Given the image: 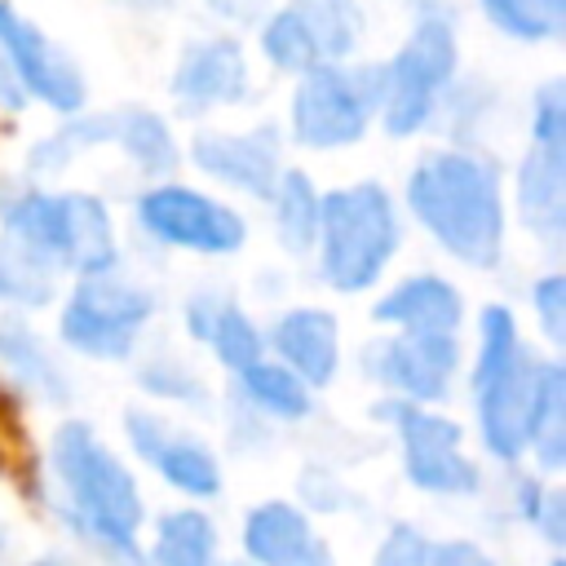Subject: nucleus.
Returning <instances> with one entry per match:
<instances>
[{
	"label": "nucleus",
	"mask_w": 566,
	"mask_h": 566,
	"mask_svg": "<svg viewBox=\"0 0 566 566\" xmlns=\"http://www.w3.org/2000/svg\"><path fill=\"white\" fill-rule=\"evenodd\" d=\"M0 363L27 385V389H35L40 398H53V402H62L71 389H66V376L57 371V363L44 354V345L27 332V327H18V323H0Z\"/></svg>",
	"instance_id": "bb28decb"
},
{
	"label": "nucleus",
	"mask_w": 566,
	"mask_h": 566,
	"mask_svg": "<svg viewBox=\"0 0 566 566\" xmlns=\"http://www.w3.org/2000/svg\"><path fill=\"white\" fill-rule=\"evenodd\" d=\"M526 451L539 460L544 473H557L566 460V371L557 363H544L535 407L526 420Z\"/></svg>",
	"instance_id": "412c9836"
},
{
	"label": "nucleus",
	"mask_w": 566,
	"mask_h": 566,
	"mask_svg": "<svg viewBox=\"0 0 566 566\" xmlns=\"http://www.w3.org/2000/svg\"><path fill=\"white\" fill-rule=\"evenodd\" d=\"M270 345L279 354V363L301 380V385H332L336 367H340V336H336V318L327 310H287L274 332Z\"/></svg>",
	"instance_id": "a211bd4d"
},
{
	"label": "nucleus",
	"mask_w": 566,
	"mask_h": 566,
	"mask_svg": "<svg viewBox=\"0 0 566 566\" xmlns=\"http://www.w3.org/2000/svg\"><path fill=\"white\" fill-rule=\"evenodd\" d=\"M111 142L150 177H164L177 164V142L155 111H137V106L115 111L111 115Z\"/></svg>",
	"instance_id": "b1692460"
},
{
	"label": "nucleus",
	"mask_w": 566,
	"mask_h": 566,
	"mask_svg": "<svg viewBox=\"0 0 566 566\" xmlns=\"http://www.w3.org/2000/svg\"><path fill=\"white\" fill-rule=\"evenodd\" d=\"M544 363L535 349L522 345L517 318L509 305L482 310V340H478V367H473V407L482 442L495 460L526 455V420L535 407Z\"/></svg>",
	"instance_id": "7ed1b4c3"
},
{
	"label": "nucleus",
	"mask_w": 566,
	"mask_h": 566,
	"mask_svg": "<svg viewBox=\"0 0 566 566\" xmlns=\"http://www.w3.org/2000/svg\"><path fill=\"white\" fill-rule=\"evenodd\" d=\"M0 53H4V62L18 75L27 97H40L44 106H53L62 115H75L84 106V75H80V66L40 27H31L4 0H0Z\"/></svg>",
	"instance_id": "ddd939ff"
},
{
	"label": "nucleus",
	"mask_w": 566,
	"mask_h": 566,
	"mask_svg": "<svg viewBox=\"0 0 566 566\" xmlns=\"http://www.w3.org/2000/svg\"><path fill=\"white\" fill-rule=\"evenodd\" d=\"M212 566H243V562H212Z\"/></svg>",
	"instance_id": "58836bf2"
},
{
	"label": "nucleus",
	"mask_w": 566,
	"mask_h": 566,
	"mask_svg": "<svg viewBox=\"0 0 566 566\" xmlns=\"http://www.w3.org/2000/svg\"><path fill=\"white\" fill-rule=\"evenodd\" d=\"M31 566H71V562H57V557H40V562H31Z\"/></svg>",
	"instance_id": "4c0bfd02"
},
{
	"label": "nucleus",
	"mask_w": 566,
	"mask_h": 566,
	"mask_svg": "<svg viewBox=\"0 0 566 566\" xmlns=\"http://www.w3.org/2000/svg\"><path fill=\"white\" fill-rule=\"evenodd\" d=\"M517 212L539 239H557L566 226V93L544 84L531 106V150L517 168Z\"/></svg>",
	"instance_id": "1a4fd4ad"
},
{
	"label": "nucleus",
	"mask_w": 566,
	"mask_h": 566,
	"mask_svg": "<svg viewBox=\"0 0 566 566\" xmlns=\"http://www.w3.org/2000/svg\"><path fill=\"white\" fill-rule=\"evenodd\" d=\"M186 323H190V332H195L199 340H208L212 354H217L226 367H234V371L261 363V354H265V336H261L256 323H252L239 305H230V301L195 296L190 310H186Z\"/></svg>",
	"instance_id": "aec40b11"
},
{
	"label": "nucleus",
	"mask_w": 566,
	"mask_h": 566,
	"mask_svg": "<svg viewBox=\"0 0 566 566\" xmlns=\"http://www.w3.org/2000/svg\"><path fill=\"white\" fill-rule=\"evenodd\" d=\"M150 292H142L137 283L119 279L115 270L106 274H84L75 283V292L62 305V340L88 358H128L146 318H150Z\"/></svg>",
	"instance_id": "6e6552de"
},
{
	"label": "nucleus",
	"mask_w": 566,
	"mask_h": 566,
	"mask_svg": "<svg viewBox=\"0 0 566 566\" xmlns=\"http://www.w3.org/2000/svg\"><path fill=\"white\" fill-rule=\"evenodd\" d=\"M517 500H522V517L553 548H562L566 544V495H562V486H553V482H522Z\"/></svg>",
	"instance_id": "7c9ffc66"
},
{
	"label": "nucleus",
	"mask_w": 566,
	"mask_h": 566,
	"mask_svg": "<svg viewBox=\"0 0 566 566\" xmlns=\"http://www.w3.org/2000/svg\"><path fill=\"white\" fill-rule=\"evenodd\" d=\"M119 4H133V9H159L164 0H119Z\"/></svg>",
	"instance_id": "e433bc0d"
},
{
	"label": "nucleus",
	"mask_w": 566,
	"mask_h": 566,
	"mask_svg": "<svg viewBox=\"0 0 566 566\" xmlns=\"http://www.w3.org/2000/svg\"><path fill=\"white\" fill-rule=\"evenodd\" d=\"M137 221L150 239L186 248V252H208V256H226L234 248H243L248 226L234 208H226L221 199H208L190 186H155L137 199Z\"/></svg>",
	"instance_id": "9d476101"
},
{
	"label": "nucleus",
	"mask_w": 566,
	"mask_h": 566,
	"mask_svg": "<svg viewBox=\"0 0 566 566\" xmlns=\"http://www.w3.org/2000/svg\"><path fill=\"white\" fill-rule=\"evenodd\" d=\"M199 172L217 177L221 186H234V190H248L256 199H270L274 186H279V133L270 124L252 128V133H199L195 146H190Z\"/></svg>",
	"instance_id": "2eb2a0df"
},
{
	"label": "nucleus",
	"mask_w": 566,
	"mask_h": 566,
	"mask_svg": "<svg viewBox=\"0 0 566 566\" xmlns=\"http://www.w3.org/2000/svg\"><path fill=\"white\" fill-rule=\"evenodd\" d=\"M159 371H164V363H159ZM155 371V363H150V371L142 367L137 371V380L150 389V394H164V398H181V402H195V398H203V389H199V380L195 376H186V367H177V376H159Z\"/></svg>",
	"instance_id": "72a5a7b5"
},
{
	"label": "nucleus",
	"mask_w": 566,
	"mask_h": 566,
	"mask_svg": "<svg viewBox=\"0 0 566 566\" xmlns=\"http://www.w3.org/2000/svg\"><path fill=\"white\" fill-rule=\"evenodd\" d=\"M0 553H4V526H0Z\"/></svg>",
	"instance_id": "ea45409f"
},
{
	"label": "nucleus",
	"mask_w": 566,
	"mask_h": 566,
	"mask_svg": "<svg viewBox=\"0 0 566 566\" xmlns=\"http://www.w3.org/2000/svg\"><path fill=\"white\" fill-rule=\"evenodd\" d=\"M296 22L305 27V40L323 62H345L363 35V18L349 0H292Z\"/></svg>",
	"instance_id": "4be33fe9"
},
{
	"label": "nucleus",
	"mask_w": 566,
	"mask_h": 566,
	"mask_svg": "<svg viewBox=\"0 0 566 566\" xmlns=\"http://www.w3.org/2000/svg\"><path fill=\"white\" fill-rule=\"evenodd\" d=\"M27 102V93H22V84H18V75L9 71V62H4V53H0V106H9V111H18Z\"/></svg>",
	"instance_id": "c9c22d12"
},
{
	"label": "nucleus",
	"mask_w": 566,
	"mask_h": 566,
	"mask_svg": "<svg viewBox=\"0 0 566 566\" xmlns=\"http://www.w3.org/2000/svg\"><path fill=\"white\" fill-rule=\"evenodd\" d=\"M455 27L447 18V9L438 4H420L411 35L402 40V49L380 66V124L394 137H411L420 133L438 102L451 88L455 75Z\"/></svg>",
	"instance_id": "423d86ee"
},
{
	"label": "nucleus",
	"mask_w": 566,
	"mask_h": 566,
	"mask_svg": "<svg viewBox=\"0 0 566 566\" xmlns=\"http://www.w3.org/2000/svg\"><path fill=\"white\" fill-rule=\"evenodd\" d=\"M407 208L429 239L473 270H491L504 252L500 168L469 150H433L407 177Z\"/></svg>",
	"instance_id": "f257e3e1"
},
{
	"label": "nucleus",
	"mask_w": 566,
	"mask_h": 566,
	"mask_svg": "<svg viewBox=\"0 0 566 566\" xmlns=\"http://www.w3.org/2000/svg\"><path fill=\"white\" fill-rule=\"evenodd\" d=\"M367 367L398 394V402L424 407L447 398L460 371V340L455 332H398L367 354Z\"/></svg>",
	"instance_id": "f8f14e48"
},
{
	"label": "nucleus",
	"mask_w": 566,
	"mask_h": 566,
	"mask_svg": "<svg viewBox=\"0 0 566 566\" xmlns=\"http://www.w3.org/2000/svg\"><path fill=\"white\" fill-rule=\"evenodd\" d=\"M57 292V270L13 234H0V301L44 305Z\"/></svg>",
	"instance_id": "a878e982"
},
{
	"label": "nucleus",
	"mask_w": 566,
	"mask_h": 566,
	"mask_svg": "<svg viewBox=\"0 0 566 566\" xmlns=\"http://www.w3.org/2000/svg\"><path fill=\"white\" fill-rule=\"evenodd\" d=\"M274 226L287 252H310L318 239V190L301 168H283L274 186Z\"/></svg>",
	"instance_id": "393cba45"
},
{
	"label": "nucleus",
	"mask_w": 566,
	"mask_h": 566,
	"mask_svg": "<svg viewBox=\"0 0 566 566\" xmlns=\"http://www.w3.org/2000/svg\"><path fill=\"white\" fill-rule=\"evenodd\" d=\"M128 442L133 451L177 491H186L190 500H208L221 491V464L212 460L208 447H199L195 438L177 433L168 420H159L155 411H128L124 416Z\"/></svg>",
	"instance_id": "4468645a"
},
{
	"label": "nucleus",
	"mask_w": 566,
	"mask_h": 566,
	"mask_svg": "<svg viewBox=\"0 0 566 566\" xmlns=\"http://www.w3.org/2000/svg\"><path fill=\"white\" fill-rule=\"evenodd\" d=\"M376 323H394L398 332H455L464 318L460 292L438 274H411L398 287H389L385 301L371 310Z\"/></svg>",
	"instance_id": "6ab92c4d"
},
{
	"label": "nucleus",
	"mask_w": 566,
	"mask_h": 566,
	"mask_svg": "<svg viewBox=\"0 0 566 566\" xmlns=\"http://www.w3.org/2000/svg\"><path fill=\"white\" fill-rule=\"evenodd\" d=\"M438 566H495L473 539H447L438 544Z\"/></svg>",
	"instance_id": "f704fd0d"
},
{
	"label": "nucleus",
	"mask_w": 566,
	"mask_h": 566,
	"mask_svg": "<svg viewBox=\"0 0 566 566\" xmlns=\"http://www.w3.org/2000/svg\"><path fill=\"white\" fill-rule=\"evenodd\" d=\"M478 4L513 40H557L566 27V0H478Z\"/></svg>",
	"instance_id": "c85d7f7f"
},
{
	"label": "nucleus",
	"mask_w": 566,
	"mask_h": 566,
	"mask_svg": "<svg viewBox=\"0 0 566 566\" xmlns=\"http://www.w3.org/2000/svg\"><path fill=\"white\" fill-rule=\"evenodd\" d=\"M239 385L252 398V407L265 411V416H279V420L310 416V385H301L283 363H265L261 358V363L239 371Z\"/></svg>",
	"instance_id": "cd10ccee"
},
{
	"label": "nucleus",
	"mask_w": 566,
	"mask_h": 566,
	"mask_svg": "<svg viewBox=\"0 0 566 566\" xmlns=\"http://www.w3.org/2000/svg\"><path fill=\"white\" fill-rule=\"evenodd\" d=\"M243 553L252 566H327V548L296 504L265 500L243 522Z\"/></svg>",
	"instance_id": "f3484780"
},
{
	"label": "nucleus",
	"mask_w": 566,
	"mask_h": 566,
	"mask_svg": "<svg viewBox=\"0 0 566 566\" xmlns=\"http://www.w3.org/2000/svg\"><path fill=\"white\" fill-rule=\"evenodd\" d=\"M531 305L539 314V327L553 345L566 340V279L562 274H544L535 287H531Z\"/></svg>",
	"instance_id": "473e14b6"
},
{
	"label": "nucleus",
	"mask_w": 566,
	"mask_h": 566,
	"mask_svg": "<svg viewBox=\"0 0 566 566\" xmlns=\"http://www.w3.org/2000/svg\"><path fill=\"white\" fill-rule=\"evenodd\" d=\"M394 411L398 424V442H402V469L411 478V486L433 491V495H473L478 491V469L464 455V433L455 420L429 411V407H411V402H385Z\"/></svg>",
	"instance_id": "9b49d317"
},
{
	"label": "nucleus",
	"mask_w": 566,
	"mask_h": 566,
	"mask_svg": "<svg viewBox=\"0 0 566 566\" xmlns=\"http://www.w3.org/2000/svg\"><path fill=\"white\" fill-rule=\"evenodd\" d=\"M261 49H265L270 66L292 71V75H305V71L318 66V57H314V49H310V40H305V27L296 22L292 4L279 9V13L265 22V31H261Z\"/></svg>",
	"instance_id": "c756f323"
},
{
	"label": "nucleus",
	"mask_w": 566,
	"mask_h": 566,
	"mask_svg": "<svg viewBox=\"0 0 566 566\" xmlns=\"http://www.w3.org/2000/svg\"><path fill=\"white\" fill-rule=\"evenodd\" d=\"M380 115V66L323 62L292 93V137L310 150H336L367 133Z\"/></svg>",
	"instance_id": "0eeeda50"
},
{
	"label": "nucleus",
	"mask_w": 566,
	"mask_h": 566,
	"mask_svg": "<svg viewBox=\"0 0 566 566\" xmlns=\"http://www.w3.org/2000/svg\"><path fill=\"white\" fill-rule=\"evenodd\" d=\"M53 482L62 491L66 522L115 562H137V526H142V495L133 473L115 460L111 447L84 424L66 420L49 447Z\"/></svg>",
	"instance_id": "f03ea898"
},
{
	"label": "nucleus",
	"mask_w": 566,
	"mask_h": 566,
	"mask_svg": "<svg viewBox=\"0 0 566 566\" xmlns=\"http://www.w3.org/2000/svg\"><path fill=\"white\" fill-rule=\"evenodd\" d=\"M4 234L35 248L57 274L75 270L80 279L115 270V256H119L106 203L84 190H71V195L22 190L4 199Z\"/></svg>",
	"instance_id": "39448f33"
},
{
	"label": "nucleus",
	"mask_w": 566,
	"mask_h": 566,
	"mask_svg": "<svg viewBox=\"0 0 566 566\" xmlns=\"http://www.w3.org/2000/svg\"><path fill=\"white\" fill-rule=\"evenodd\" d=\"M371 566H438V544H433L424 531L398 522V526L380 539Z\"/></svg>",
	"instance_id": "2f4dec72"
},
{
	"label": "nucleus",
	"mask_w": 566,
	"mask_h": 566,
	"mask_svg": "<svg viewBox=\"0 0 566 566\" xmlns=\"http://www.w3.org/2000/svg\"><path fill=\"white\" fill-rule=\"evenodd\" d=\"M318 270L336 292H367L402 243L398 208L380 181H354L318 199Z\"/></svg>",
	"instance_id": "20e7f679"
},
{
	"label": "nucleus",
	"mask_w": 566,
	"mask_h": 566,
	"mask_svg": "<svg viewBox=\"0 0 566 566\" xmlns=\"http://www.w3.org/2000/svg\"><path fill=\"white\" fill-rule=\"evenodd\" d=\"M172 97L181 111L199 115L212 106H234L248 97V62L243 49L226 35L199 40L186 49V57L172 71Z\"/></svg>",
	"instance_id": "dca6fc26"
},
{
	"label": "nucleus",
	"mask_w": 566,
	"mask_h": 566,
	"mask_svg": "<svg viewBox=\"0 0 566 566\" xmlns=\"http://www.w3.org/2000/svg\"><path fill=\"white\" fill-rule=\"evenodd\" d=\"M217 553V526L199 509H177L164 513L155 526L150 562L155 566H212Z\"/></svg>",
	"instance_id": "5701e85b"
}]
</instances>
